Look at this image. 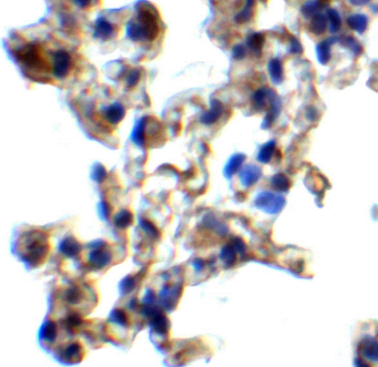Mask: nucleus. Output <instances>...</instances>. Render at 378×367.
Masks as SVG:
<instances>
[{
  "label": "nucleus",
  "mask_w": 378,
  "mask_h": 367,
  "mask_svg": "<svg viewBox=\"0 0 378 367\" xmlns=\"http://www.w3.org/2000/svg\"><path fill=\"white\" fill-rule=\"evenodd\" d=\"M174 343L178 346L174 347L171 345L168 352V358H166V363L171 366L180 367L188 364L190 361L203 356L209 350V346L203 341V338H190V340Z\"/></svg>",
  "instance_id": "1"
},
{
  "label": "nucleus",
  "mask_w": 378,
  "mask_h": 367,
  "mask_svg": "<svg viewBox=\"0 0 378 367\" xmlns=\"http://www.w3.org/2000/svg\"><path fill=\"white\" fill-rule=\"evenodd\" d=\"M159 34V20L150 9L139 11L138 17L129 22L126 35L132 41L146 42L153 40Z\"/></svg>",
  "instance_id": "2"
},
{
  "label": "nucleus",
  "mask_w": 378,
  "mask_h": 367,
  "mask_svg": "<svg viewBox=\"0 0 378 367\" xmlns=\"http://www.w3.org/2000/svg\"><path fill=\"white\" fill-rule=\"evenodd\" d=\"M357 358L361 367L378 366V332L364 333L357 341Z\"/></svg>",
  "instance_id": "3"
},
{
  "label": "nucleus",
  "mask_w": 378,
  "mask_h": 367,
  "mask_svg": "<svg viewBox=\"0 0 378 367\" xmlns=\"http://www.w3.org/2000/svg\"><path fill=\"white\" fill-rule=\"evenodd\" d=\"M53 352L59 361L67 365L78 364L83 361L87 355L85 344L82 341L75 340V338L61 342Z\"/></svg>",
  "instance_id": "4"
},
{
  "label": "nucleus",
  "mask_w": 378,
  "mask_h": 367,
  "mask_svg": "<svg viewBox=\"0 0 378 367\" xmlns=\"http://www.w3.org/2000/svg\"><path fill=\"white\" fill-rule=\"evenodd\" d=\"M71 57L66 50H57L53 55V73L55 78H66L71 70Z\"/></svg>",
  "instance_id": "5"
},
{
  "label": "nucleus",
  "mask_w": 378,
  "mask_h": 367,
  "mask_svg": "<svg viewBox=\"0 0 378 367\" xmlns=\"http://www.w3.org/2000/svg\"><path fill=\"white\" fill-rule=\"evenodd\" d=\"M260 207H263L268 212H277L281 210L282 205L284 204V200L278 195H273L270 193H264L258 198L256 201Z\"/></svg>",
  "instance_id": "6"
},
{
  "label": "nucleus",
  "mask_w": 378,
  "mask_h": 367,
  "mask_svg": "<svg viewBox=\"0 0 378 367\" xmlns=\"http://www.w3.org/2000/svg\"><path fill=\"white\" fill-rule=\"evenodd\" d=\"M336 41H337L336 38H328V39H325L323 41H321L316 46L317 59L322 65H326V63L331 60V57H332L331 47L333 43H335Z\"/></svg>",
  "instance_id": "7"
},
{
  "label": "nucleus",
  "mask_w": 378,
  "mask_h": 367,
  "mask_svg": "<svg viewBox=\"0 0 378 367\" xmlns=\"http://www.w3.org/2000/svg\"><path fill=\"white\" fill-rule=\"evenodd\" d=\"M114 34V28L109 20L107 19H97L94 26V36L102 40H107V39L111 38Z\"/></svg>",
  "instance_id": "8"
},
{
  "label": "nucleus",
  "mask_w": 378,
  "mask_h": 367,
  "mask_svg": "<svg viewBox=\"0 0 378 367\" xmlns=\"http://www.w3.org/2000/svg\"><path fill=\"white\" fill-rule=\"evenodd\" d=\"M347 25L357 34H364L368 26V18L363 14H355L347 18Z\"/></svg>",
  "instance_id": "9"
},
{
  "label": "nucleus",
  "mask_w": 378,
  "mask_h": 367,
  "mask_svg": "<svg viewBox=\"0 0 378 367\" xmlns=\"http://www.w3.org/2000/svg\"><path fill=\"white\" fill-rule=\"evenodd\" d=\"M327 25H328L327 17L322 14H317L314 16L311 22H309L308 30L311 31L313 35L322 36L326 31Z\"/></svg>",
  "instance_id": "10"
},
{
  "label": "nucleus",
  "mask_w": 378,
  "mask_h": 367,
  "mask_svg": "<svg viewBox=\"0 0 378 367\" xmlns=\"http://www.w3.org/2000/svg\"><path fill=\"white\" fill-rule=\"evenodd\" d=\"M269 73L274 83H281L284 78L283 66L280 59H273L269 63Z\"/></svg>",
  "instance_id": "11"
},
{
  "label": "nucleus",
  "mask_w": 378,
  "mask_h": 367,
  "mask_svg": "<svg viewBox=\"0 0 378 367\" xmlns=\"http://www.w3.org/2000/svg\"><path fill=\"white\" fill-rule=\"evenodd\" d=\"M322 7H323V5H322L318 0H311V1L305 2L304 5L302 6L301 13L305 18H313L315 15L320 14Z\"/></svg>",
  "instance_id": "12"
},
{
  "label": "nucleus",
  "mask_w": 378,
  "mask_h": 367,
  "mask_svg": "<svg viewBox=\"0 0 378 367\" xmlns=\"http://www.w3.org/2000/svg\"><path fill=\"white\" fill-rule=\"evenodd\" d=\"M264 41H265L264 35H262L260 33L252 34L248 38V47L253 51L254 54L260 55L262 51V48H263Z\"/></svg>",
  "instance_id": "13"
},
{
  "label": "nucleus",
  "mask_w": 378,
  "mask_h": 367,
  "mask_svg": "<svg viewBox=\"0 0 378 367\" xmlns=\"http://www.w3.org/2000/svg\"><path fill=\"white\" fill-rule=\"evenodd\" d=\"M261 171L260 169H257L255 166L250 165L249 167L243 171L242 173V181L245 183V185H252L253 183H255L257 181V179L260 178Z\"/></svg>",
  "instance_id": "14"
},
{
  "label": "nucleus",
  "mask_w": 378,
  "mask_h": 367,
  "mask_svg": "<svg viewBox=\"0 0 378 367\" xmlns=\"http://www.w3.org/2000/svg\"><path fill=\"white\" fill-rule=\"evenodd\" d=\"M253 5L254 0H246L245 7L237 14L235 17V21L238 23H245L250 21L253 16Z\"/></svg>",
  "instance_id": "15"
},
{
  "label": "nucleus",
  "mask_w": 378,
  "mask_h": 367,
  "mask_svg": "<svg viewBox=\"0 0 378 367\" xmlns=\"http://www.w3.org/2000/svg\"><path fill=\"white\" fill-rule=\"evenodd\" d=\"M327 19L329 23V31L332 34L338 33L342 27V18L340 14L335 9H329L327 11Z\"/></svg>",
  "instance_id": "16"
},
{
  "label": "nucleus",
  "mask_w": 378,
  "mask_h": 367,
  "mask_svg": "<svg viewBox=\"0 0 378 367\" xmlns=\"http://www.w3.org/2000/svg\"><path fill=\"white\" fill-rule=\"evenodd\" d=\"M62 252L68 257H74L79 253V244L72 239H67L62 243Z\"/></svg>",
  "instance_id": "17"
},
{
  "label": "nucleus",
  "mask_w": 378,
  "mask_h": 367,
  "mask_svg": "<svg viewBox=\"0 0 378 367\" xmlns=\"http://www.w3.org/2000/svg\"><path fill=\"white\" fill-rule=\"evenodd\" d=\"M343 45L347 48L348 50H351L355 55H360L361 51H363V48L360 45V42L354 37H346L343 40Z\"/></svg>",
  "instance_id": "18"
},
{
  "label": "nucleus",
  "mask_w": 378,
  "mask_h": 367,
  "mask_svg": "<svg viewBox=\"0 0 378 367\" xmlns=\"http://www.w3.org/2000/svg\"><path fill=\"white\" fill-rule=\"evenodd\" d=\"M273 150H274V142L272 143H268L263 149L261 150V153H260V160L263 161V162H268L270 157H272V153H273Z\"/></svg>",
  "instance_id": "19"
},
{
  "label": "nucleus",
  "mask_w": 378,
  "mask_h": 367,
  "mask_svg": "<svg viewBox=\"0 0 378 367\" xmlns=\"http://www.w3.org/2000/svg\"><path fill=\"white\" fill-rule=\"evenodd\" d=\"M131 221H132V215H131L129 212H122L120 214H118L117 219H115V223L119 226H128Z\"/></svg>",
  "instance_id": "20"
},
{
  "label": "nucleus",
  "mask_w": 378,
  "mask_h": 367,
  "mask_svg": "<svg viewBox=\"0 0 378 367\" xmlns=\"http://www.w3.org/2000/svg\"><path fill=\"white\" fill-rule=\"evenodd\" d=\"M288 51L290 54L294 55H300L303 51V47H302L301 42L297 40L295 38H292L289 41V47H288Z\"/></svg>",
  "instance_id": "21"
},
{
  "label": "nucleus",
  "mask_w": 378,
  "mask_h": 367,
  "mask_svg": "<svg viewBox=\"0 0 378 367\" xmlns=\"http://www.w3.org/2000/svg\"><path fill=\"white\" fill-rule=\"evenodd\" d=\"M139 79H140V73L137 70L131 71L130 74L128 75V79H126V83H128L129 87H133L138 83Z\"/></svg>",
  "instance_id": "22"
},
{
  "label": "nucleus",
  "mask_w": 378,
  "mask_h": 367,
  "mask_svg": "<svg viewBox=\"0 0 378 367\" xmlns=\"http://www.w3.org/2000/svg\"><path fill=\"white\" fill-rule=\"evenodd\" d=\"M245 55H246V50H245L244 46L238 45V46H235L233 48V57L237 59V60L243 59L245 57Z\"/></svg>",
  "instance_id": "23"
},
{
  "label": "nucleus",
  "mask_w": 378,
  "mask_h": 367,
  "mask_svg": "<svg viewBox=\"0 0 378 367\" xmlns=\"http://www.w3.org/2000/svg\"><path fill=\"white\" fill-rule=\"evenodd\" d=\"M242 160H243V158H242V157H234V158L232 159V160H231L230 165H229V166H228L229 173H233L234 171H236V170H237V167H238V165H241Z\"/></svg>",
  "instance_id": "24"
},
{
  "label": "nucleus",
  "mask_w": 378,
  "mask_h": 367,
  "mask_svg": "<svg viewBox=\"0 0 378 367\" xmlns=\"http://www.w3.org/2000/svg\"><path fill=\"white\" fill-rule=\"evenodd\" d=\"M274 183H275V185L277 189H286L288 187V185L286 184H283V183H288V180L284 177H282V175H277V177L274 179Z\"/></svg>",
  "instance_id": "25"
},
{
  "label": "nucleus",
  "mask_w": 378,
  "mask_h": 367,
  "mask_svg": "<svg viewBox=\"0 0 378 367\" xmlns=\"http://www.w3.org/2000/svg\"><path fill=\"white\" fill-rule=\"evenodd\" d=\"M72 1H73V3H75V5H77L78 7H80V8H86V7H88V6H89V3H90L91 0H72Z\"/></svg>",
  "instance_id": "26"
},
{
  "label": "nucleus",
  "mask_w": 378,
  "mask_h": 367,
  "mask_svg": "<svg viewBox=\"0 0 378 367\" xmlns=\"http://www.w3.org/2000/svg\"><path fill=\"white\" fill-rule=\"evenodd\" d=\"M368 1H371V0H349V2L354 6H364L368 3Z\"/></svg>",
  "instance_id": "27"
}]
</instances>
